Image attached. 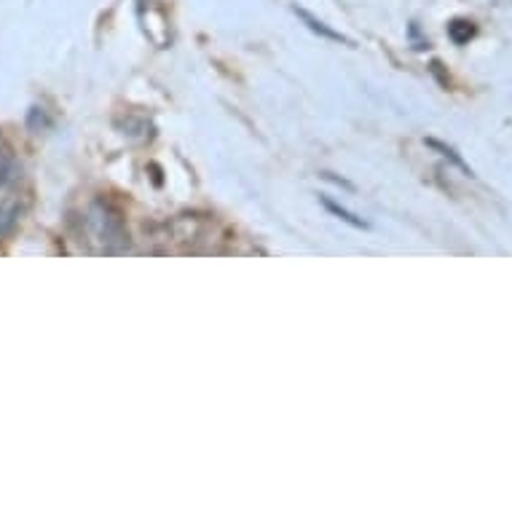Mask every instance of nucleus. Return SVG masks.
<instances>
[{
  "label": "nucleus",
  "mask_w": 512,
  "mask_h": 512,
  "mask_svg": "<svg viewBox=\"0 0 512 512\" xmlns=\"http://www.w3.org/2000/svg\"><path fill=\"white\" fill-rule=\"evenodd\" d=\"M322 204L328 207V212H333L336 218H341V220H344V223H349V226H352V228H368V220L357 218V215H352V212L344 210V207H338L336 202H330V199H322Z\"/></svg>",
  "instance_id": "nucleus-3"
},
{
  "label": "nucleus",
  "mask_w": 512,
  "mask_h": 512,
  "mask_svg": "<svg viewBox=\"0 0 512 512\" xmlns=\"http://www.w3.org/2000/svg\"><path fill=\"white\" fill-rule=\"evenodd\" d=\"M475 33V27H472V22H464V19H456L454 25H451V38H454L456 43H464L470 35Z\"/></svg>",
  "instance_id": "nucleus-4"
},
{
  "label": "nucleus",
  "mask_w": 512,
  "mask_h": 512,
  "mask_svg": "<svg viewBox=\"0 0 512 512\" xmlns=\"http://www.w3.org/2000/svg\"><path fill=\"white\" fill-rule=\"evenodd\" d=\"M17 223H19V204L17 202L0 204V239H6V236L17 228Z\"/></svg>",
  "instance_id": "nucleus-1"
},
{
  "label": "nucleus",
  "mask_w": 512,
  "mask_h": 512,
  "mask_svg": "<svg viewBox=\"0 0 512 512\" xmlns=\"http://www.w3.org/2000/svg\"><path fill=\"white\" fill-rule=\"evenodd\" d=\"M295 14H298V17L303 19V22H306V25L311 27V30H314V33H319V35H325V38H328V41H336V43H349L344 38V35L341 33H336V30H330V27H325L322 25V22H319V19H314L309 14V11H303V9H295Z\"/></svg>",
  "instance_id": "nucleus-2"
}]
</instances>
